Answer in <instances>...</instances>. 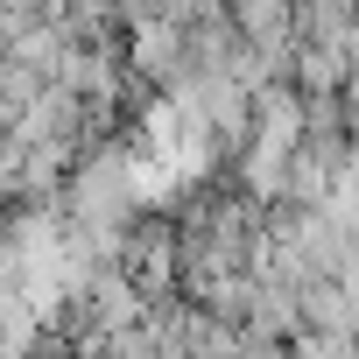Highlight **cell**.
Instances as JSON below:
<instances>
[{"label": "cell", "mask_w": 359, "mask_h": 359, "mask_svg": "<svg viewBox=\"0 0 359 359\" xmlns=\"http://www.w3.org/2000/svg\"><path fill=\"white\" fill-rule=\"evenodd\" d=\"M134 57H141L148 71H176V64H184V43H176V29H169V22H148V29H141V43H134Z\"/></svg>", "instance_id": "cell-1"}]
</instances>
